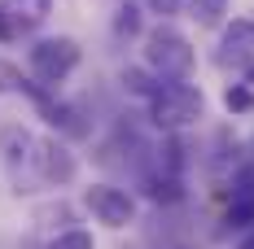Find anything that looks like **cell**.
<instances>
[{"label":"cell","mask_w":254,"mask_h":249,"mask_svg":"<svg viewBox=\"0 0 254 249\" xmlns=\"http://www.w3.org/2000/svg\"><path fill=\"white\" fill-rule=\"evenodd\" d=\"M79 61H83V49H79L75 35H44V40H35L26 49V70H31V79L44 83V88H53V92L79 70Z\"/></svg>","instance_id":"3"},{"label":"cell","mask_w":254,"mask_h":249,"mask_svg":"<svg viewBox=\"0 0 254 249\" xmlns=\"http://www.w3.org/2000/svg\"><path fill=\"white\" fill-rule=\"evenodd\" d=\"M184 4L197 26H224V18H228V0H184Z\"/></svg>","instance_id":"12"},{"label":"cell","mask_w":254,"mask_h":249,"mask_svg":"<svg viewBox=\"0 0 254 249\" xmlns=\"http://www.w3.org/2000/svg\"><path fill=\"white\" fill-rule=\"evenodd\" d=\"M83 210L97 219V223L114 227V232H123V227L136 223V201L127 188L119 184H88L83 188Z\"/></svg>","instance_id":"5"},{"label":"cell","mask_w":254,"mask_h":249,"mask_svg":"<svg viewBox=\"0 0 254 249\" xmlns=\"http://www.w3.org/2000/svg\"><path fill=\"white\" fill-rule=\"evenodd\" d=\"M31 88V75H22L9 57H0V97H22Z\"/></svg>","instance_id":"14"},{"label":"cell","mask_w":254,"mask_h":249,"mask_svg":"<svg viewBox=\"0 0 254 249\" xmlns=\"http://www.w3.org/2000/svg\"><path fill=\"white\" fill-rule=\"evenodd\" d=\"M237 249H254V227H246V236L237 241Z\"/></svg>","instance_id":"19"},{"label":"cell","mask_w":254,"mask_h":249,"mask_svg":"<svg viewBox=\"0 0 254 249\" xmlns=\"http://www.w3.org/2000/svg\"><path fill=\"white\" fill-rule=\"evenodd\" d=\"M158 83H162V79L149 75V70H123V88L131 92V97H145V100H149Z\"/></svg>","instance_id":"16"},{"label":"cell","mask_w":254,"mask_h":249,"mask_svg":"<svg viewBox=\"0 0 254 249\" xmlns=\"http://www.w3.org/2000/svg\"><path fill=\"white\" fill-rule=\"evenodd\" d=\"M250 57H254V13H241V18L224 22L215 61L219 66H237V61H250Z\"/></svg>","instance_id":"7"},{"label":"cell","mask_w":254,"mask_h":249,"mask_svg":"<svg viewBox=\"0 0 254 249\" xmlns=\"http://www.w3.org/2000/svg\"><path fill=\"white\" fill-rule=\"evenodd\" d=\"M49 249H97V241H92L88 227H66V232H57L49 241Z\"/></svg>","instance_id":"15"},{"label":"cell","mask_w":254,"mask_h":249,"mask_svg":"<svg viewBox=\"0 0 254 249\" xmlns=\"http://www.w3.org/2000/svg\"><path fill=\"white\" fill-rule=\"evenodd\" d=\"M0 162L13 179V193H35V136L22 123L0 127Z\"/></svg>","instance_id":"4"},{"label":"cell","mask_w":254,"mask_h":249,"mask_svg":"<svg viewBox=\"0 0 254 249\" xmlns=\"http://www.w3.org/2000/svg\"><path fill=\"white\" fill-rule=\"evenodd\" d=\"M140 52H145V70L158 79H189L193 66H197V52L189 44V35L176 31L171 22L145 31V49Z\"/></svg>","instance_id":"2"},{"label":"cell","mask_w":254,"mask_h":249,"mask_svg":"<svg viewBox=\"0 0 254 249\" xmlns=\"http://www.w3.org/2000/svg\"><path fill=\"white\" fill-rule=\"evenodd\" d=\"M18 40H22V31H18V26H13V18L0 9V44H18Z\"/></svg>","instance_id":"18"},{"label":"cell","mask_w":254,"mask_h":249,"mask_svg":"<svg viewBox=\"0 0 254 249\" xmlns=\"http://www.w3.org/2000/svg\"><path fill=\"white\" fill-rule=\"evenodd\" d=\"M145 9L158 13V18H176L180 9H184V0H145Z\"/></svg>","instance_id":"17"},{"label":"cell","mask_w":254,"mask_h":249,"mask_svg":"<svg viewBox=\"0 0 254 249\" xmlns=\"http://www.w3.org/2000/svg\"><path fill=\"white\" fill-rule=\"evenodd\" d=\"M140 193H145L153 205H176V201H184V175L149 166V171H140Z\"/></svg>","instance_id":"9"},{"label":"cell","mask_w":254,"mask_h":249,"mask_svg":"<svg viewBox=\"0 0 254 249\" xmlns=\"http://www.w3.org/2000/svg\"><path fill=\"white\" fill-rule=\"evenodd\" d=\"M110 31H114V40H123V44H131V40H145V9H140V4H131V0H123V4L114 9V22H110Z\"/></svg>","instance_id":"11"},{"label":"cell","mask_w":254,"mask_h":249,"mask_svg":"<svg viewBox=\"0 0 254 249\" xmlns=\"http://www.w3.org/2000/svg\"><path fill=\"white\" fill-rule=\"evenodd\" d=\"M145 105H149V123L158 127V131H189V127L206 114L202 88L189 83V79H162Z\"/></svg>","instance_id":"1"},{"label":"cell","mask_w":254,"mask_h":249,"mask_svg":"<svg viewBox=\"0 0 254 249\" xmlns=\"http://www.w3.org/2000/svg\"><path fill=\"white\" fill-rule=\"evenodd\" d=\"M224 109H228V114H254V88L246 79L224 88Z\"/></svg>","instance_id":"13"},{"label":"cell","mask_w":254,"mask_h":249,"mask_svg":"<svg viewBox=\"0 0 254 249\" xmlns=\"http://www.w3.org/2000/svg\"><path fill=\"white\" fill-rule=\"evenodd\" d=\"M228 227H254V162H241L228 184Z\"/></svg>","instance_id":"8"},{"label":"cell","mask_w":254,"mask_h":249,"mask_svg":"<svg viewBox=\"0 0 254 249\" xmlns=\"http://www.w3.org/2000/svg\"><path fill=\"white\" fill-rule=\"evenodd\" d=\"M246 83H250V88H254V61H250V66H246Z\"/></svg>","instance_id":"20"},{"label":"cell","mask_w":254,"mask_h":249,"mask_svg":"<svg viewBox=\"0 0 254 249\" xmlns=\"http://www.w3.org/2000/svg\"><path fill=\"white\" fill-rule=\"evenodd\" d=\"M0 9L13 18V26L22 31V40L26 35H35L40 26L49 22V13H53V0H0Z\"/></svg>","instance_id":"10"},{"label":"cell","mask_w":254,"mask_h":249,"mask_svg":"<svg viewBox=\"0 0 254 249\" xmlns=\"http://www.w3.org/2000/svg\"><path fill=\"white\" fill-rule=\"evenodd\" d=\"M35 179L49 188H66L79 179V157L62 136H35Z\"/></svg>","instance_id":"6"}]
</instances>
